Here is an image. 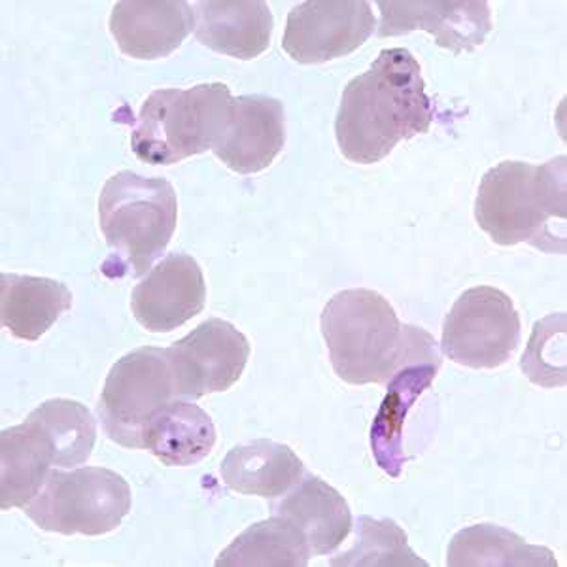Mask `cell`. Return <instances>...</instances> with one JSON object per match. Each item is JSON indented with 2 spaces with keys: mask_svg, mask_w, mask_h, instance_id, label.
Listing matches in <instances>:
<instances>
[{
  "mask_svg": "<svg viewBox=\"0 0 567 567\" xmlns=\"http://www.w3.org/2000/svg\"><path fill=\"white\" fill-rule=\"evenodd\" d=\"M432 122L419 61L405 48L382 50L371 69L342 91L337 144L349 162L373 165L401 141L427 133Z\"/></svg>",
  "mask_w": 567,
  "mask_h": 567,
  "instance_id": "1",
  "label": "cell"
},
{
  "mask_svg": "<svg viewBox=\"0 0 567 567\" xmlns=\"http://www.w3.org/2000/svg\"><path fill=\"white\" fill-rule=\"evenodd\" d=\"M566 155L542 167L503 162L481 181L475 219L496 245L566 254Z\"/></svg>",
  "mask_w": 567,
  "mask_h": 567,
  "instance_id": "2",
  "label": "cell"
},
{
  "mask_svg": "<svg viewBox=\"0 0 567 567\" xmlns=\"http://www.w3.org/2000/svg\"><path fill=\"white\" fill-rule=\"evenodd\" d=\"M320 326L337 377L355 386L388 384L424 333L403 326L392 305L365 288L331 297Z\"/></svg>",
  "mask_w": 567,
  "mask_h": 567,
  "instance_id": "3",
  "label": "cell"
},
{
  "mask_svg": "<svg viewBox=\"0 0 567 567\" xmlns=\"http://www.w3.org/2000/svg\"><path fill=\"white\" fill-rule=\"evenodd\" d=\"M99 219L112 250L104 272L138 278L162 258L178 224L175 187L165 178L122 171L109 178L99 197Z\"/></svg>",
  "mask_w": 567,
  "mask_h": 567,
  "instance_id": "4",
  "label": "cell"
},
{
  "mask_svg": "<svg viewBox=\"0 0 567 567\" xmlns=\"http://www.w3.org/2000/svg\"><path fill=\"white\" fill-rule=\"evenodd\" d=\"M231 99L226 84L154 91L142 104L131 133L133 154L148 165H175L213 150Z\"/></svg>",
  "mask_w": 567,
  "mask_h": 567,
  "instance_id": "5",
  "label": "cell"
},
{
  "mask_svg": "<svg viewBox=\"0 0 567 567\" xmlns=\"http://www.w3.org/2000/svg\"><path fill=\"white\" fill-rule=\"evenodd\" d=\"M131 488L116 471L104 467L52 470L25 515L40 529L63 535L110 534L130 515Z\"/></svg>",
  "mask_w": 567,
  "mask_h": 567,
  "instance_id": "6",
  "label": "cell"
},
{
  "mask_svg": "<svg viewBox=\"0 0 567 567\" xmlns=\"http://www.w3.org/2000/svg\"><path fill=\"white\" fill-rule=\"evenodd\" d=\"M178 398L167 349L142 347L123 355L104 382L99 416L104 432L125 449H142V435L157 411Z\"/></svg>",
  "mask_w": 567,
  "mask_h": 567,
  "instance_id": "7",
  "label": "cell"
},
{
  "mask_svg": "<svg viewBox=\"0 0 567 567\" xmlns=\"http://www.w3.org/2000/svg\"><path fill=\"white\" fill-rule=\"evenodd\" d=\"M520 344V315L505 291L477 286L464 291L443 323V352L471 369H496Z\"/></svg>",
  "mask_w": 567,
  "mask_h": 567,
  "instance_id": "8",
  "label": "cell"
},
{
  "mask_svg": "<svg viewBox=\"0 0 567 567\" xmlns=\"http://www.w3.org/2000/svg\"><path fill=\"white\" fill-rule=\"evenodd\" d=\"M374 27L373 10L365 0H309L291 8L284 52L303 65L328 63L365 44Z\"/></svg>",
  "mask_w": 567,
  "mask_h": 567,
  "instance_id": "9",
  "label": "cell"
},
{
  "mask_svg": "<svg viewBox=\"0 0 567 567\" xmlns=\"http://www.w3.org/2000/svg\"><path fill=\"white\" fill-rule=\"evenodd\" d=\"M181 400H200L226 392L239 382L250 358V344L239 329L210 318L167 349Z\"/></svg>",
  "mask_w": 567,
  "mask_h": 567,
  "instance_id": "10",
  "label": "cell"
},
{
  "mask_svg": "<svg viewBox=\"0 0 567 567\" xmlns=\"http://www.w3.org/2000/svg\"><path fill=\"white\" fill-rule=\"evenodd\" d=\"M381 27L379 37H401L413 31H427L437 45L454 55L473 52L484 44L492 31L488 2L481 0H420V2H379Z\"/></svg>",
  "mask_w": 567,
  "mask_h": 567,
  "instance_id": "11",
  "label": "cell"
},
{
  "mask_svg": "<svg viewBox=\"0 0 567 567\" xmlns=\"http://www.w3.org/2000/svg\"><path fill=\"white\" fill-rule=\"evenodd\" d=\"M207 303L203 269L187 254H168L131 296L136 322L152 333L175 331L197 317Z\"/></svg>",
  "mask_w": 567,
  "mask_h": 567,
  "instance_id": "12",
  "label": "cell"
},
{
  "mask_svg": "<svg viewBox=\"0 0 567 567\" xmlns=\"http://www.w3.org/2000/svg\"><path fill=\"white\" fill-rule=\"evenodd\" d=\"M286 144V116L277 99L265 95L233 97L226 125L213 152L239 175L269 167Z\"/></svg>",
  "mask_w": 567,
  "mask_h": 567,
  "instance_id": "13",
  "label": "cell"
},
{
  "mask_svg": "<svg viewBox=\"0 0 567 567\" xmlns=\"http://www.w3.org/2000/svg\"><path fill=\"white\" fill-rule=\"evenodd\" d=\"M194 29V8L184 0H123L110 16L120 50L144 61L168 58Z\"/></svg>",
  "mask_w": 567,
  "mask_h": 567,
  "instance_id": "14",
  "label": "cell"
},
{
  "mask_svg": "<svg viewBox=\"0 0 567 567\" xmlns=\"http://www.w3.org/2000/svg\"><path fill=\"white\" fill-rule=\"evenodd\" d=\"M195 39L214 52L250 61L271 44V8L264 0H203L194 4Z\"/></svg>",
  "mask_w": 567,
  "mask_h": 567,
  "instance_id": "15",
  "label": "cell"
},
{
  "mask_svg": "<svg viewBox=\"0 0 567 567\" xmlns=\"http://www.w3.org/2000/svg\"><path fill=\"white\" fill-rule=\"evenodd\" d=\"M439 368L441 355L437 347L433 337L424 331L405 363L388 381L390 392L373 425L371 445L382 470L393 477H398L401 470V420H405L409 406L413 405L422 388L432 384Z\"/></svg>",
  "mask_w": 567,
  "mask_h": 567,
  "instance_id": "16",
  "label": "cell"
},
{
  "mask_svg": "<svg viewBox=\"0 0 567 567\" xmlns=\"http://www.w3.org/2000/svg\"><path fill=\"white\" fill-rule=\"evenodd\" d=\"M272 511L303 534L315 556L333 553L352 532L349 503L322 478L310 475L282 502L275 503Z\"/></svg>",
  "mask_w": 567,
  "mask_h": 567,
  "instance_id": "17",
  "label": "cell"
},
{
  "mask_svg": "<svg viewBox=\"0 0 567 567\" xmlns=\"http://www.w3.org/2000/svg\"><path fill=\"white\" fill-rule=\"evenodd\" d=\"M219 473L231 491L277 499L299 484L305 467L290 446L258 439L231 449L221 462Z\"/></svg>",
  "mask_w": 567,
  "mask_h": 567,
  "instance_id": "18",
  "label": "cell"
},
{
  "mask_svg": "<svg viewBox=\"0 0 567 567\" xmlns=\"http://www.w3.org/2000/svg\"><path fill=\"white\" fill-rule=\"evenodd\" d=\"M72 309V291L52 278L0 277V322L21 341L34 342Z\"/></svg>",
  "mask_w": 567,
  "mask_h": 567,
  "instance_id": "19",
  "label": "cell"
},
{
  "mask_svg": "<svg viewBox=\"0 0 567 567\" xmlns=\"http://www.w3.org/2000/svg\"><path fill=\"white\" fill-rule=\"evenodd\" d=\"M216 445V427L199 405L175 400L150 420L142 449L168 467H187L207 458Z\"/></svg>",
  "mask_w": 567,
  "mask_h": 567,
  "instance_id": "20",
  "label": "cell"
},
{
  "mask_svg": "<svg viewBox=\"0 0 567 567\" xmlns=\"http://www.w3.org/2000/svg\"><path fill=\"white\" fill-rule=\"evenodd\" d=\"M0 509H25L52 473V446L25 420L0 433Z\"/></svg>",
  "mask_w": 567,
  "mask_h": 567,
  "instance_id": "21",
  "label": "cell"
},
{
  "mask_svg": "<svg viewBox=\"0 0 567 567\" xmlns=\"http://www.w3.org/2000/svg\"><path fill=\"white\" fill-rule=\"evenodd\" d=\"M446 564L452 567H556L550 548L534 547L509 529L475 524L452 537Z\"/></svg>",
  "mask_w": 567,
  "mask_h": 567,
  "instance_id": "22",
  "label": "cell"
},
{
  "mask_svg": "<svg viewBox=\"0 0 567 567\" xmlns=\"http://www.w3.org/2000/svg\"><path fill=\"white\" fill-rule=\"evenodd\" d=\"M310 548L303 534L282 516L254 524L216 560L218 567H307Z\"/></svg>",
  "mask_w": 567,
  "mask_h": 567,
  "instance_id": "23",
  "label": "cell"
},
{
  "mask_svg": "<svg viewBox=\"0 0 567 567\" xmlns=\"http://www.w3.org/2000/svg\"><path fill=\"white\" fill-rule=\"evenodd\" d=\"M27 420L52 446L53 467L74 470L90 460L97 441V422L87 406L72 400L44 401Z\"/></svg>",
  "mask_w": 567,
  "mask_h": 567,
  "instance_id": "24",
  "label": "cell"
},
{
  "mask_svg": "<svg viewBox=\"0 0 567 567\" xmlns=\"http://www.w3.org/2000/svg\"><path fill=\"white\" fill-rule=\"evenodd\" d=\"M331 566L347 567H427L406 545V534L393 520H358V542L349 553L331 560Z\"/></svg>",
  "mask_w": 567,
  "mask_h": 567,
  "instance_id": "25",
  "label": "cell"
},
{
  "mask_svg": "<svg viewBox=\"0 0 567 567\" xmlns=\"http://www.w3.org/2000/svg\"><path fill=\"white\" fill-rule=\"evenodd\" d=\"M566 315H553L535 323L534 336L523 355V371L539 386L566 384Z\"/></svg>",
  "mask_w": 567,
  "mask_h": 567,
  "instance_id": "26",
  "label": "cell"
}]
</instances>
